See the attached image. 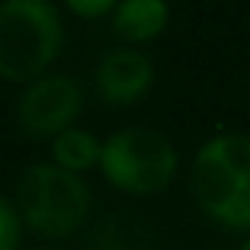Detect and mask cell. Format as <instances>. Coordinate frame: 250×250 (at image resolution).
Returning a JSON list of instances; mask_svg holds the SVG:
<instances>
[{"label":"cell","mask_w":250,"mask_h":250,"mask_svg":"<svg viewBox=\"0 0 250 250\" xmlns=\"http://www.w3.org/2000/svg\"><path fill=\"white\" fill-rule=\"evenodd\" d=\"M197 209L218 227L250 235V136L224 130L209 136L188 174Z\"/></svg>","instance_id":"6da1fadb"},{"label":"cell","mask_w":250,"mask_h":250,"mask_svg":"<svg viewBox=\"0 0 250 250\" xmlns=\"http://www.w3.org/2000/svg\"><path fill=\"white\" fill-rule=\"evenodd\" d=\"M62 15L47 0L0 3V77L36 83L62 50Z\"/></svg>","instance_id":"7a4b0ae2"},{"label":"cell","mask_w":250,"mask_h":250,"mask_svg":"<svg viewBox=\"0 0 250 250\" xmlns=\"http://www.w3.org/2000/svg\"><path fill=\"white\" fill-rule=\"evenodd\" d=\"M21 221L42 238L59 241L83 229L91 212V188L83 177L53 162L30 165L15 188Z\"/></svg>","instance_id":"3957f363"},{"label":"cell","mask_w":250,"mask_h":250,"mask_svg":"<svg viewBox=\"0 0 250 250\" xmlns=\"http://www.w3.org/2000/svg\"><path fill=\"white\" fill-rule=\"evenodd\" d=\"M180 171V153L165 133L147 127H124L103 139V180L133 197L162 194Z\"/></svg>","instance_id":"277c9868"},{"label":"cell","mask_w":250,"mask_h":250,"mask_svg":"<svg viewBox=\"0 0 250 250\" xmlns=\"http://www.w3.org/2000/svg\"><path fill=\"white\" fill-rule=\"evenodd\" d=\"M85 103L83 85L68 74H44L18 100V124L30 136H59L74 127Z\"/></svg>","instance_id":"5b68a950"},{"label":"cell","mask_w":250,"mask_h":250,"mask_svg":"<svg viewBox=\"0 0 250 250\" xmlns=\"http://www.w3.org/2000/svg\"><path fill=\"white\" fill-rule=\"evenodd\" d=\"M156 83V68L147 53L139 47H118L109 50L94 71L97 94L112 106H133L150 94Z\"/></svg>","instance_id":"8992f818"},{"label":"cell","mask_w":250,"mask_h":250,"mask_svg":"<svg viewBox=\"0 0 250 250\" xmlns=\"http://www.w3.org/2000/svg\"><path fill=\"white\" fill-rule=\"evenodd\" d=\"M171 9L162 0H124L115 6L109 24L124 44H147L168 30Z\"/></svg>","instance_id":"52a82bcc"},{"label":"cell","mask_w":250,"mask_h":250,"mask_svg":"<svg viewBox=\"0 0 250 250\" xmlns=\"http://www.w3.org/2000/svg\"><path fill=\"white\" fill-rule=\"evenodd\" d=\"M53 153V165H59L62 171H71L77 177H83L91 168H100V156H103V142L80 127H71L65 133H59L50 145Z\"/></svg>","instance_id":"ba28073f"},{"label":"cell","mask_w":250,"mask_h":250,"mask_svg":"<svg viewBox=\"0 0 250 250\" xmlns=\"http://www.w3.org/2000/svg\"><path fill=\"white\" fill-rule=\"evenodd\" d=\"M21 212L18 206L0 194V250H18L21 244Z\"/></svg>","instance_id":"9c48e42d"},{"label":"cell","mask_w":250,"mask_h":250,"mask_svg":"<svg viewBox=\"0 0 250 250\" xmlns=\"http://www.w3.org/2000/svg\"><path fill=\"white\" fill-rule=\"evenodd\" d=\"M115 6V0H68V12L80 18H112Z\"/></svg>","instance_id":"30bf717a"},{"label":"cell","mask_w":250,"mask_h":250,"mask_svg":"<svg viewBox=\"0 0 250 250\" xmlns=\"http://www.w3.org/2000/svg\"><path fill=\"white\" fill-rule=\"evenodd\" d=\"M238 250H250V235H244V241L238 244Z\"/></svg>","instance_id":"8fae6325"},{"label":"cell","mask_w":250,"mask_h":250,"mask_svg":"<svg viewBox=\"0 0 250 250\" xmlns=\"http://www.w3.org/2000/svg\"><path fill=\"white\" fill-rule=\"evenodd\" d=\"M83 250H103V247H83Z\"/></svg>","instance_id":"7c38bea8"}]
</instances>
